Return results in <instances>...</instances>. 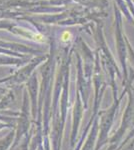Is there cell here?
Wrapping results in <instances>:
<instances>
[]
</instances>
